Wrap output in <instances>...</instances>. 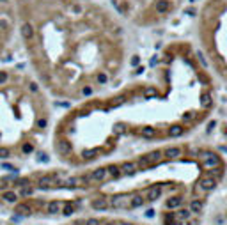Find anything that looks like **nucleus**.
I'll use <instances>...</instances> for the list:
<instances>
[{"label":"nucleus","instance_id":"1","mask_svg":"<svg viewBox=\"0 0 227 225\" xmlns=\"http://www.w3.org/2000/svg\"><path fill=\"white\" fill-rule=\"evenodd\" d=\"M201 158H202V165L206 169H213V167H218L220 165V158L215 152H202Z\"/></svg>","mask_w":227,"mask_h":225},{"label":"nucleus","instance_id":"2","mask_svg":"<svg viewBox=\"0 0 227 225\" xmlns=\"http://www.w3.org/2000/svg\"><path fill=\"white\" fill-rule=\"evenodd\" d=\"M215 186H216V179H215V177L206 176V177L201 181V190H202V191H211V190H215Z\"/></svg>","mask_w":227,"mask_h":225},{"label":"nucleus","instance_id":"3","mask_svg":"<svg viewBox=\"0 0 227 225\" xmlns=\"http://www.w3.org/2000/svg\"><path fill=\"white\" fill-rule=\"evenodd\" d=\"M160 195H162V188L151 186L147 190V193H146V200H156V199H160Z\"/></svg>","mask_w":227,"mask_h":225},{"label":"nucleus","instance_id":"4","mask_svg":"<svg viewBox=\"0 0 227 225\" xmlns=\"http://www.w3.org/2000/svg\"><path fill=\"white\" fill-rule=\"evenodd\" d=\"M202 211V200H199V199H193L192 202H190V213H193V214H199Z\"/></svg>","mask_w":227,"mask_h":225},{"label":"nucleus","instance_id":"5","mask_svg":"<svg viewBox=\"0 0 227 225\" xmlns=\"http://www.w3.org/2000/svg\"><path fill=\"white\" fill-rule=\"evenodd\" d=\"M181 154V149L179 147H167V149L163 151V156H167V158H177Z\"/></svg>","mask_w":227,"mask_h":225},{"label":"nucleus","instance_id":"6","mask_svg":"<svg viewBox=\"0 0 227 225\" xmlns=\"http://www.w3.org/2000/svg\"><path fill=\"white\" fill-rule=\"evenodd\" d=\"M190 214H192V213H190V209H179V211H177V214H176V218H179L181 222H185V220H188V218H190Z\"/></svg>","mask_w":227,"mask_h":225},{"label":"nucleus","instance_id":"7","mask_svg":"<svg viewBox=\"0 0 227 225\" xmlns=\"http://www.w3.org/2000/svg\"><path fill=\"white\" fill-rule=\"evenodd\" d=\"M181 202H183V200H181L179 197H172V199L167 200V207H170V209H172V207H177V206H181Z\"/></svg>","mask_w":227,"mask_h":225},{"label":"nucleus","instance_id":"8","mask_svg":"<svg viewBox=\"0 0 227 225\" xmlns=\"http://www.w3.org/2000/svg\"><path fill=\"white\" fill-rule=\"evenodd\" d=\"M220 174H222V169H218V167H213V169H208V170H206V176H209V177H215V179H216Z\"/></svg>","mask_w":227,"mask_h":225},{"label":"nucleus","instance_id":"9","mask_svg":"<svg viewBox=\"0 0 227 225\" xmlns=\"http://www.w3.org/2000/svg\"><path fill=\"white\" fill-rule=\"evenodd\" d=\"M183 131H185V130H183L181 126H174V128H170L169 135H170V136H179V135H181Z\"/></svg>","mask_w":227,"mask_h":225}]
</instances>
